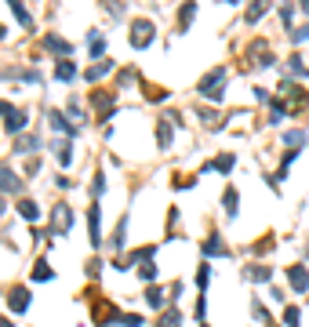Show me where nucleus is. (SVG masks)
<instances>
[{
    "instance_id": "30",
    "label": "nucleus",
    "mask_w": 309,
    "mask_h": 327,
    "mask_svg": "<svg viewBox=\"0 0 309 327\" xmlns=\"http://www.w3.org/2000/svg\"><path fill=\"white\" fill-rule=\"evenodd\" d=\"M69 120H76V124H84V113H80V106H76V102H69Z\"/></svg>"
},
{
    "instance_id": "23",
    "label": "nucleus",
    "mask_w": 309,
    "mask_h": 327,
    "mask_svg": "<svg viewBox=\"0 0 309 327\" xmlns=\"http://www.w3.org/2000/svg\"><path fill=\"white\" fill-rule=\"evenodd\" d=\"M146 302H149L153 309H160V305H164V291H157V288H149V291H146Z\"/></svg>"
},
{
    "instance_id": "2",
    "label": "nucleus",
    "mask_w": 309,
    "mask_h": 327,
    "mask_svg": "<svg viewBox=\"0 0 309 327\" xmlns=\"http://www.w3.org/2000/svg\"><path fill=\"white\" fill-rule=\"evenodd\" d=\"M51 218H55V233H58V236H66V233L73 229V208H69V203H55V208H51Z\"/></svg>"
},
{
    "instance_id": "20",
    "label": "nucleus",
    "mask_w": 309,
    "mask_h": 327,
    "mask_svg": "<svg viewBox=\"0 0 309 327\" xmlns=\"http://www.w3.org/2000/svg\"><path fill=\"white\" fill-rule=\"evenodd\" d=\"M11 11H15V18H18L22 26H33V18H29V11H26V8L18 4V0H11Z\"/></svg>"
},
{
    "instance_id": "34",
    "label": "nucleus",
    "mask_w": 309,
    "mask_h": 327,
    "mask_svg": "<svg viewBox=\"0 0 309 327\" xmlns=\"http://www.w3.org/2000/svg\"><path fill=\"white\" fill-rule=\"evenodd\" d=\"M91 55H102V36L91 33Z\"/></svg>"
},
{
    "instance_id": "12",
    "label": "nucleus",
    "mask_w": 309,
    "mask_h": 327,
    "mask_svg": "<svg viewBox=\"0 0 309 327\" xmlns=\"http://www.w3.org/2000/svg\"><path fill=\"white\" fill-rule=\"evenodd\" d=\"M204 255H229V248L222 243V236H208L204 240Z\"/></svg>"
},
{
    "instance_id": "3",
    "label": "nucleus",
    "mask_w": 309,
    "mask_h": 327,
    "mask_svg": "<svg viewBox=\"0 0 309 327\" xmlns=\"http://www.w3.org/2000/svg\"><path fill=\"white\" fill-rule=\"evenodd\" d=\"M149 44H153V22H146V18H142V22H135V26H131V48H138V51H142V48H149Z\"/></svg>"
},
{
    "instance_id": "1",
    "label": "nucleus",
    "mask_w": 309,
    "mask_h": 327,
    "mask_svg": "<svg viewBox=\"0 0 309 327\" xmlns=\"http://www.w3.org/2000/svg\"><path fill=\"white\" fill-rule=\"evenodd\" d=\"M225 84H229V73L225 69H211L204 80H200V84H197V95L200 98H222V91H225Z\"/></svg>"
},
{
    "instance_id": "35",
    "label": "nucleus",
    "mask_w": 309,
    "mask_h": 327,
    "mask_svg": "<svg viewBox=\"0 0 309 327\" xmlns=\"http://www.w3.org/2000/svg\"><path fill=\"white\" fill-rule=\"evenodd\" d=\"M208 276H211V269H208V265H200V273H197V288H204Z\"/></svg>"
},
{
    "instance_id": "15",
    "label": "nucleus",
    "mask_w": 309,
    "mask_h": 327,
    "mask_svg": "<svg viewBox=\"0 0 309 327\" xmlns=\"http://www.w3.org/2000/svg\"><path fill=\"white\" fill-rule=\"evenodd\" d=\"M18 215H22L26 222H36V218H40V208H36L33 200H22V203H18Z\"/></svg>"
},
{
    "instance_id": "31",
    "label": "nucleus",
    "mask_w": 309,
    "mask_h": 327,
    "mask_svg": "<svg viewBox=\"0 0 309 327\" xmlns=\"http://www.w3.org/2000/svg\"><path fill=\"white\" fill-rule=\"evenodd\" d=\"M91 193H95V196H102V193H106V178H102V175H95V182H91Z\"/></svg>"
},
{
    "instance_id": "36",
    "label": "nucleus",
    "mask_w": 309,
    "mask_h": 327,
    "mask_svg": "<svg viewBox=\"0 0 309 327\" xmlns=\"http://www.w3.org/2000/svg\"><path fill=\"white\" fill-rule=\"evenodd\" d=\"M262 15H265V8H262V4H255V8H248V18H251V22H255V18H262Z\"/></svg>"
},
{
    "instance_id": "8",
    "label": "nucleus",
    "mask_w": 309,
    "mask_h": 327,
    "mask_svg": "<svg viewBox=\"0 0 309 327\" xmlns=\"http://www.w3.org/2000/svg\"><path fill=\"white\" fill-rule=\"evenodd\" d=\"M48 120H51V128H55V131H62V135H76V124H69V116H66V113L51 109Z\"/></svg>"
},
{
    "instance_id": "4",
    "label": "nucleus",
    "mask_w": 309,
    "mask_h": 327,
    "mask_svg": "<svg viewBox=\"0 0 309 327\" xmlns=\"http://www.w3.org/2000/svg\"><path fill=\"white\" fill-rule=\"evenodd\" d=\"M287 280H291V288L302 295V291L309 288V269H305V265H287Z\"/></svg>"
},
{
    "instance_id": "18",
    "label": "nucleus",
    "mask_w": 309,
    "mask_h": 327,
    "mask_svg": "<svg viewBox=\"0 0 309 327\" xmlns=\"http://www.w3.org/2000/svg\"><path fill=\"white\" fill-rule=\"evenodd\" d=\"M55 76H58V80H73V76H76V66H73V62H58V66H55Z\"/></svg>"
},
{
    "instance_id": "22",
    "label": "nucleus",
    "mask_w": 309,
    "mask_h": 327,
    "mask_svg": "<svg viewBox=\"0 0 309 327\" xmlns=\"http://www.w3.org/2000/svg\"><path fill=\"white\" fill-rule=\"evenodd\" d=\"M284 142L298 149V146H305V131H284Z\"/></svg>"
},
{
    "instance_id": "16",
    "label": "nucleus",
    "mask_w": 309,
    "mask_h": 327,
    "mask_svg": "<svg viewBox=\"0 0 309 327\" xmlns=\"http://www.w3.org/2000/svg\"><path fill=\"white\" fill-rule=\"evenodd\" d=\"M222 203H225V218H237V189L229 186L225 189V196H222Z\"/></svg>"
},
{
    "instance_id": "19",
    "label": "nucleus",
    "mask_w": 309,
    "mask_h": 327,
    "mask_svg": "<svg viewBox=\"0 0 309 327\" xmlns=\"http://www.w3.org/2000/svg\"><path fill=\"white\" fill-rule=\"evenodd\" d=\"M109 69H113V62H98V66H91V69H88L84 76H88V80H98V76H106Z\"/></svg>"
},
{
    "instance_id": "24",
    "label": "nucleus",
    "mask_w": 309,
    "mask_h": 327,
    "mask_svg": "<svg viewBox=\"0 0 309 327\" xmlns=\"http://www.w3.org/2000/svg\"><path fill=\"white\" fill-rule=\"evenodd\" d=\"M138 276H142V280H157V265H153V262H142V265H138Z\"/></svg>"
},
{
    "instance_id": "39",
    "label": "nucleus",
    "mask_w": 309,
    "mask_h": 327,
    "mask_svg": "<svg viewBox=\"0 0 309 327\" xmlns=\"http://www.w3.org/2000/svg\"><path fill=\"white\" fill-rule=\"evenodd\" d=\"M4 33H8V29H4V26H0V40H4Z\"/></svg>"
},
{
    "instance_id": "29",
    "label": "nucleus",
    "mask_w": 309,
    "mask_h": 327,
    "mask_svg": "<svg viewBox=\"0 0 309 327\" xmlns=\"http://www.w3.org/2000/svg\"><path fill=\"white\" fill-rule=\"evenodd\" d=\"M291 40H295V44H302V40H309V26H298V29L291 33Z\"/></svg>"
},
{
    "instance_id": "14",
    "label": "nucleus",
    "mask_w": 309,
    "mask_h": 327,
    "mask_svg": "<svg viewBox=\"0 0 309 327\" xmlns=\"http://www.w3.org/2000/svg\"><path fill=\"white\" fill-rule=\"evenodd\" d=\"M128 243V215L120 218V226H117V233H113V251H120Z\"/></svg>"
},
{
    "instance_id": "33",
    "label": "nucleus",
    "mask_w": 309,
    "mask_h": 327,
    "mask_svg": "<svg viewBox=\"0 0 309 327\" xmlns=\"http://www.w3.org/2000/svg\"><path fill=\"white\" fill-rule=\"evenodd\" d=\"M284 320H287V327H298V309H295V305H291V309H287V313H284Z\"/></svg>"
},
{
    "instance_id": "11",
    "label": "nucleus",
    "mask_w": 309,
    "mask_h": 327,
    "mask_svg": "<svg viewBox=\"0 0 309 327\" xmlns=\"http://www.w3.org/2000/svg\"><path fill=\"white\" fill-rule=\"evenodd\" d=\"M44 44H48V51H58V55H69V51H73V44H69V40H62V36H55V33L44 40Z\"/></svg>"
},
{
    "instance_id": "9",
    "label": "nucleus",
    "mask_w": 309,
    "mask_h": 327,
    "mask_svg": "<svg viewBox=\"0 0 309 327\" xmlns=\"http://www.w3.org/2000/svg\"><path fill=\"white\" fill-rule=\"evenodd\" d=\"M51 149H55V156H58L62 168H66V163H73V146H69V138H55Z\"/></svg>"
},
{
    "instance_id": "10",
    "label": "nucleus",
    "mask_w": 309,
    "mask_h": 327,
    "mask_svg": "<svg viewBox=\"0 0 309 327\" xmlns=\"http://www.w3.org/2000/svg\"><path fill=\"white\" fill-rule=\"evenodd\" d=\"M168 120H171V116H164L160 124H157V146H160V149H171V138H175V131H171Z\"/></svg>"
},
{
    "instance_id": "26",
    "label": "nucleus",
    "mask_w": 309,
    "mask_h": 327,
    "mask_svg": "<svg viewBox=\"0 0 309 327\" xmlns=\"http://www.w3.org/2000/svg\"><path fill=\"white\" fill-rule=\"evenodd\" d=\"M33 280H51V269H48V262H36V269H33Z\"/></svg>"
},
{
    "instance_id": "6",
    "label": "nucleus",
    "mask_w": 309,
    "mask_h": 327,
    "mask_svg": "<svg viewBox=\"0 0 309 327\" xmlns=\"http://www.w3.org/2000/svg\"><path fill=\"white\" fill-rule=\"evenodd\" d=\"M88 229H91V243L98 248V243H102V211H98V203L88 211Z\"/></svg>"
},
{
    "instance_id": "27",
    "label": "nucleus",
    "mask_w": 309,
    "mask_h": 327,
    "mask_svg": "<svg viewBox=\"0 0 309 327\" xmlns=\"http://www.w3.org/2000/svg\"><path fill=\"white\" fill-rule=\"evenodd\" d=\"M193 15H197V4H186V8L178 11V22H182V26H189V18H193Z\"/></svg>"
},
{
    "instance_id": "37",
    "label": "nucleus",
    "mask_w": 309,
    "mask_h": 327,
    "mask_svg": "<svg viewBox=\"0 0 309 327\" xmlns=\"http://www.w3.org/2000/svg\"><path fill=\"white\" fill-rule=\"evenodd\" d=\"M11 113H15V106H11V102H4V98H0V116H11Z\"/></svg>"
},
{
    "instance_id": "25",
    "label": "nucleus",
    "mask_w": 309,
    "mask_h": 327,
    "mask_svg": "<svg viewBox=\"0 0 309 327\" xmlns=\"http://www.w3.org/2000/svg\"><path fill=\"white\" fill-rule=\"evenodd\" d=\"M287 69H291V73H305V58H302V55H291V58H287Z\"/></svg>"
},
{
    "instance_id": "21",
    "label": "nucleus",
    "mask_w": 309,
    "mask_h": 327,
    "mask_svg": "<svg viewBox=\"0 0 309 327\" xmlns=\"http://www.w3.org/2000/svg\"><path fill=\"white\" fill-rule=\"evenodd\" d=\"M248 276H251V280H255V283H265V280H269V276H273V269H269V265H258V269H251V273H248Z\"/></svg>"
},
{
    "instance_id": "17",
    "label": "nucleus",
    "mask_w": 309,
    "mask_h": 327,
    "mask_svg": "<svg viewBox=\"0 0 309 327\" xmlns=\"http://www.w3.org/2000/svg\"><path fill=\"white\" fill-rule=\"evenodd\" d=\"M26 120H29V116H26V109H15V113L8 116V131H15V135H18V131L26 128Z\"/></svg>"
},
{
    "instance_id": "13",
    "label": "nucleus",
    "mask_w": 309,
    "mask_h": 327,
    "mask_svg": "<svg viewBox=\"0 0 309 327\" xmlns=\"http://www.w3.org/2000/svg\"><path fill=\"white\" fill-rule=\"evenodd\" d=\"M204 171H222V175H229V171H233V156H218V160L204 163Z\"/></svg>"
},
{
    "instance_id": "5",
    "label": "nucleus",
    "mask_w": 309,
    "mask_h": 327,
    "mask_svg": "<svg viewBox=\"0 0 309 327\" xmlns=\"http://www.w3.org/2000/svg\"><path fill=\"white\" fill-rule=\"evenodd\" d=\"M0 189H4V193H18L22 189V178L8 168V163H0Z\"/></svg>"
},
{
    "instance_id": "38",
    "label": "nucleus",
    "mask_w": 309,
    "mask_h": 327,
    "mask_svg": "<svg viewBox=\"0 0 309 327\" xmlns=\"http://www.w3.org/2000/svg\"><path fill=\"white\" fill-rule=\"evenodd\" d=\"M0 327H11V323H8V316H0Z\"/></svg>"
},
{
    "instance_id": "32",
    "label": "nucleus",
    "mask_w": 309,
    "mask_h": 327,
    "mask_svg": "<svg viewBox=\"0 0 309 327\" xmlns=\"http://www.w3.org/2000/svg\"><path fill=\"white\" fill-rule=\"evenodd\" d=\"M33 149H36V138H22L18 142V153H33Z\"/></svg>"
},
{
    "instance_id": "28",
    "label": "nucleus",
    "mask_w": 309,
    "mask_h": 327,
    "mask_svg": "<svg viewBox=\"0 0 309 327\" xmlns=\"http://www.w3.org/2000/svg\"><path fill=\"white\" fill-rule=\"evenodd\" d=\"M160 327H178V313H175V309L164 313V316H160Z\"/></svg>"
},
{
    "instance_id": "7",
    "label": "nucleus",
    "mask_w": 309,
    "mask_h": 327,
    "mask_svg": "<svg viewBox=\"0 0 309 327\" xmlns=\"http://www.w3.org/2000/svg\"><path fill=\"white\" fill-rule=\"evenodd\" d=\"M29 298H33V295H29L26 288H11V295H8V305H11L15 313H26V309H29Z\"/></svg>"
}]
</instances>
